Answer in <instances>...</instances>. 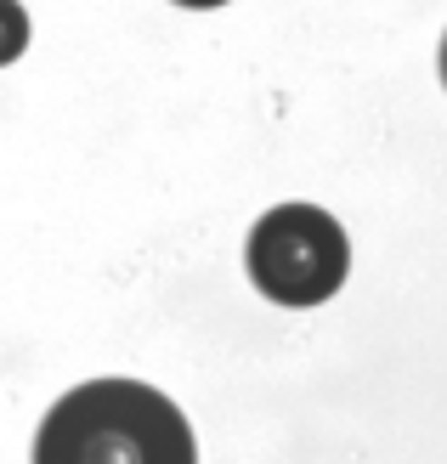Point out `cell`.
<instances>
[{
	"instance_id": "6da1fadb",
	"label": "cell",
	"mask_w": 447,
	"mask_h": 464,
	"mask_svg": "<svg viewBox=\"0 0 447 464\" xmlns=\"http://www.w3.org/2000/svg\"><path fill=\"white\" fill-rule=\"evenodd\" d=\"M34 464H199L193 430L142 380H85L40 420Z\"/></svg>"
},
{
	"instance_id": "7a4b0ae2",
	"label": "cell",
	"mask_w": 447,
	"mask_h": 464,
	"mask_svg": "<svg viewBox=\"0 0 447 464\" xmlns=\"http://www.w3.org/2000/svg\"><path fill=\"white\" fill-rule=\"evenodd\" d=\"M345 227L317 204H277L249 232V277L277 306H317L345 284Z\"/></svg>"
},
{
	"instance_id": "3957f363",
	"label": "cell",
	"mask_w": 447,
	"mask_h": 464,
	"mask_svg": "<svg viewBox=\"0 0 447 464\" xmlns=\"http://www.w3.org/2000/svg\"><path fill=\"white\" fill-rule=\"evenodd\" d=\"M23 45H29V12H23L17 0H0V68L17 63Z\"/></svg>"
},
{
	"instance_id": "277c9868",
	"label": "cell",
	"mask_w": 447,
	"mask_h": 464,
	"mask_svg": "<svg viewBox=\"0 0 447 464\" xmlns=\"http://www.w3.org/2000/svg\"><path fill=\"white\" fill-rule=\"evenodd\" d=\"M176 6H193V12H204V6H221V0H176Z\"/></svg>"
},
{
	"instance_id": "5b68a950",
	"label": "cell",
	"mask_w": 447,
	"mask_h": 464,
	"mask_svg": "<svg viewBox=\"0 0 447 464\" xmlns=\"http://www.w3.org/2000/svg\"><path fill=\"white\" fill-rule=\"evenodd\" d=\"M442 85H447V40H442Z\"/></svg>"
}]
</instances>
